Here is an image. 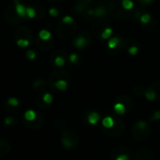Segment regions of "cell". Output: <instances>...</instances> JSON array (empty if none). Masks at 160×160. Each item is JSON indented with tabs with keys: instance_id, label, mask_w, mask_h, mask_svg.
I'll list each match as a JSON object with an SVG mask.
<instances>
[{
	"instance_id": "1",
	"label": "cell",
	"mask_w": 160,
	"mask_h": 160,
	"mask_svg": "<svg viewBox=\"0 0 160 160\" xmlns=\"http://www.w3.org/2000/svg\"><path fill=\"white\" fill-rule=\"evenodd\" d=\"M132 136L135 140L138 142H142L149 138L151 129L149 127V125L145 121H137V122L132 126Z\"/></svg>"
},
{
	"instance_id": "2",
	"label": "cell",
	"mask_w": 160,
	"mask_h": 160,
	"mask_svg": "<svg viewBox=\"0 0 160 160\" xmlns=\"http://www.w3.org/2000/svg\"><path fill=\"white\" fill-rule=\"evenodd\" d=\"M113 126L111 128H105L103 131L107 136L111 138H118L125 132V123L124 121L118 116L113 118Z\"/></svg>"
},
{
	"instance_id": "3",
	"label": "cell",
	"mask_w": 160,
	"mask_h": 160,
	"mask_svg": "<svg viewBox=\"0 0 160 160\" xmlns=\"http://www.w3.org/2000/svg\"><path fill=\"white\" fill-rule=\"evenodd\" d=\"M62 142L66 148L72 149L78 143V136H77V134L74 131L68 130L63 134Z\"/></svg>"
},
{
	"instance_id": "4",
	"label": "cell",
	"mask_w": 160,
	"mask_h": 160,
	"mask_svg": "<svg viewBox=\"0 0 160 160\" xmlns=\"http://www.w3.org/2000/svg\"><path fill=\"white\" fill-rule=\"evenodd\" d=\"M135 160H153V153L149 148H146V147L140 148L137 152Z\"/></svg>"
},
{
	"instance_id": "5",
	"label": "cell",
	"mask_w": 160,
	"mask_h": 160,
	"mask_svg": "<svg viewBox=\"0 0 160 160\" xmlns=\"http://www.w3.org/2000/svg\"><path fill=\"white\" fill-rule=\"evenodd\" d=\"M117 102H120V103L124 104V106L126 107V112H130L133 109V101L132 99L127 97V95H121L117 98Z\"/></svg>"
},
{
	"instance_id": "6",
	"label": "cell",
	"mask_w": 160,
	"mask_h": 160,
	"mask_svg": "<svg viewBox=\"0 0 160 160\" xmlns=\"http://www.w3.org/2000/svg\"><path fill=\"white\" fill-rule=\"evenodd\" d=\"M15 2V11L19 17L24 18L26 16V8L21 3H19V0H14Z\"/></svg>"
},
{
	"instance_id": "7",
	"label": "cell",
	"mask_w": 160,
	"mask_h": 160,
	"mask_svg": "<svg viewBox=\"0 0 160 160\" xmlns=\"http://www.w3.org/2000/svg\"><path fill=\"white\" fill-rule=\"evenodd\" d=\"M15 37L16 38H26V40H28V38H31L32 37V34H31V32L26 29V28H20V29H18L16 31V33H15Z\"/></svg>"
},
{
	"instance_id": "8",
	"label": "cell",
	"mask_w": 160,
	"mask_h": 160,
	"mask_svg": "<svg viewBox=\"0 0 160 160\" xmlns=\"http://www.w3.org/2000/svg\"><path fill=\"white\" fill-rule=\"evenodd\" d=\"M87 45V40L82 36H80L74 40V46L78 49H82Z\"/></svg>"
},
{
	"instance_id": "9",
	"label": "cell",
	"mask_w": 160,
	"mask_h": 160,
	"mask_svg": "<svg viewBox=\"0 0 160 160\" xmlns=\"http://www.w3.org/2000/svg\"><path fill=\"white\" fill-rule=\"evenodd\" d=\"M99 118H100L99 117V114L98 112H91L90 114L88 115L87 120H88L89 124L95 125L99 121Z\"/></svg>"
},
{
	"instance_id": "10",
	"label": "cell",
	"mask_w": 160,
	"mask_h": 160,
	"mask_svg": "<svg viewBox=\"0 0 160 160\" xmlns=\"http://www.w3.org/2000/svg\"><path fill=\"white\" fill-rule=\"evenodd\" d=\"M51 37H52V34H51L48 30H45V29L40 31V33H38V37H40V40H42V41L50 40Z\"/></svg>"
},
{
	"instance_id": "11",
	"label": "cell",
	"mask_w": 160,
	"mask_h": 160,
	"mask_svg": "<svg viewBox=\"0 0 160 160\" xmlns=\"http://www.w3.org/2000/svg\"><path fill=\"white\" fill-rule=\"evenodd\" d=\"M54 86L57 89H59V90L64 91V90H66L68 87V82L65 80H57L54 82Z\"/></svg>"
},
{
	"instance_id": "12",
	"label": "cell",
	"mask_w": 160,
	"mask_h": 160,
	"mask_svg": "<svg viewBox=\"0 0 160 160\" xmlns=\"http://www.w3.org/2000/svg\"><path fill=\"white\" fill-rule=\"evenodd\" d=\"M113 122L114 121H113L112 117L107 116L102 120V126H103L104 128H111V127L113 126Z\"/></svg>"
},
{
	"instance_id": "13",
	"label": "cell",
	"mask_w": 160,
	"mask_h": 160,
	"mask_svg": "<svg viewBox=\"0 0 160 160\" xmlns=\"http://www.w3.org/2000/svg\"><path fill=\"white\" fill-rule=\"evenodd\" d=\"M145 97H146L147 99L150 100V101H153V100L156 99V95L155 91H153L151 87H149V88L145 91Z\"/></svg>"
},
{
	"instance_id": "14",
	"label": "cell",
	"mask_w": 160,
	"mask_h": 160,
	"mask_svg": "<svg viewBox=\"0 0 160 160\" xmlns=\"http://www.w3.org/2000/svg\"><path fill=\"white\" fill-rule=\"evenodd\" d=\"M114 111L117 114H124L126 112V107L124 106V104L120 103V102H117V103L114 105Z\"/></svg>"
},
{
	"instance_id": "15",
	"label": "cell",
	"mask_w": 160,
	"mask_h": 160,
	"mask_svg": "<svg viewBox=\"0 0 160 160\" xmlns=\"http://www.w3.org/2000/svg\"><path fill=\"white\" fill-rule=\"evenodd\" d=\"M17 45L19 47H21V48H26L29 46V44H30V41L28 40H26V38H18L17 41Z\"/></svg>"
},
{
	"instance_id": "16",
	"label": "cell",
	"mask_w": 160,
	"mask_h": 160,
	"mask_svg": "<svg viewBox=\"0 0 160 160\" xmlns=\"http://www.w3.org/2000/svg\"><path fill=\"white\" fill-rule=\"evenodd\" d=\"M24 118L27 121H33L36 118V112L32 110H28L24 113Z\"/></svg>"
},
{
	"instance_id": "17",
	"label": "cell",
	"mask_w": 160,
	"mask_h": 160,
	"mask_svg": "<svg viewBox=\"0 0 160 160\" xmlns=\"http://www.w3.org/2000/svg\"><path fill=\"white\" fill-rule=\"evenodd\" d=\"M122 6L123 8L126 10H132L134 7V3L131 1V0H123L122 1Z\"/></svg>"
},
{
	"instance_id": "18",
	"label": "cell",
	"mask_w": 160,
	"mask_h": 160,
	"mask_svg": "<svg viewBox=\"0 0 160 160\" xmlns=\"http://www.w3.org/2000/svg\"><path fill=\"white\" fill-rule=\"evenodd\" d=\"M151 88L155 91L156 95V98L160 99V82H155V84L151 85Z\"/></svg>"
},
{
	"instance_id": "19",
	"label": "cell",
	"mask_w": 160,
	"mask_h": 160,
	"mask_svg": "<svg viewBox=\"0 0 160 160\" xmlns=\"http://www.w3.org/2000/svg\"><path fill=\"white\" fill-rule=\"evenodd\" d=\"M118 44H119L118 37H112V38H111L110 40H109L108 46H109V48H110V49H114V48L117 47Z\"/></svg>"
},
{
	"instance_id": "20",
	"label": "cell",
	"mask_w": 160,
	"mask_h": 160,
	"mask_svg": "<svg viewBox=\"0 0 160 160\" xmlns=\"http://www.w3.org/2000/svg\"><path fill=\"white\" fill-rule=\"evenodd\" d=\"M105 14H106V10H105V9L103 8V7H98V9H95V10H94V15L95 16H98V17H103V16H105Z\"/></svg>"
},
{
	"instance_id": "21",
	"label": "cell",
	"mask_w": 160,
	"mask_h": 160,
	"mask_svg": "<svg viewBox=\"0 0 160 160\" xmlns=\"http://www.w3.org/2000/svg\"><path fill=\"white\" fill-rule=\"evenodd\" d=\"M133 94L138 97H140L144 94V89L142 86H135L133 88Z\"/></svg>"
},
{
	"instance_id": "22",
	"label": "cell",
	"mask_w": 160,
	"mask_h": 160,
	"mask_svg": "<svg viewBox=\"0 0 160 160\" xmlns=\"http://www.w3.org/2000/svg\"><path fill=\"white\" fill-rule=\"evenodd\" d=\"M112 30L111 29V28H105L104 29V31L102 32V34H101V37H102V38L103 40H107V38H109L111 36H112Z\"/></svg>"
},
{
	"instance_id": "23",
	"label": "cell",
	"mask_w": 160,
	"mask_h": 160,
	"mask_svg": "<svg viewBox=\"0 0 160 160\" xmlns=\"http://www.w3.org/2000/svg\"><path fill=\"white\" fill-rule=\"evenodd\" d=\"M26 16L30 19H33L36 17V10L32 7L26 8Z\"/></svg>"
},
{
	"instance_id": "24",
	"label": "cell",
	"mask_w": 160,
	"mask_h": 160,
	"mask_svg": "<svg viewBox=\"0 0 160 160\" xmlns=\"http://www.w3.org/2000/svg\"><path fill=\"white\" fill-rule=\"evenodd\" d=\"M43 101L45 102V103L47 104H50V103H52L53 100H54V98H53V95L49 94V93H46V94H44L43 95V98H42Z\"/></svg>"
},
{
	"instance_id": "25",
	"label": "cell",
	"mask_w": 160,
	"mask_h": 160,
	"mask_svg": "<svg viewBox=\"0 0 160 160\" xmlns=\"http://www.w3.org/2000/svg\"><path fill=\"white\" fill-rule=\"evenodd\" d=\"M54 63L57 67H63L65 65V59H64L62 56H57L54 60Z\"/></svg>"
},
{
	"instance_id": "26",
	"label": "cell",
	"mask_w": 160,
	"mask_h": 160,
	"mask_svg": "<svg viewBox=\"0 0 160 160\" xmlns=\"http://www.w3.org/2000/svg\"><path fill=\"white\" fill-rule=\"evenodd\" d=\"M74 23V20H73V18L72 17H70V16H66V17H64L62 19V23L63 24H73Z\"/></svg>"
},
{
	"instance_id": "27",
	"label": "cell",
	"mask_w": 160,
	"mask_h": 160,
	"mask_svg": "<svg viewBox=\"0 0 160 160\" xmlns=\"http://www.w3.org/2000/svg\"><path fill=\"white\" fill-rule=\"evenodd\" d=\"M150 20H151V16L148 13H144L142 15V17H140V22L142 23H148Z\"/></svg>"
},
{
	"instance_id": "28",
	"label": "cell",
	"mask_w": 160,
	"mask_h": 160,
	"mask_svg": "<svg viewBox=\"0 0 160 160\" xmlns=\"http://www.w3.org/2000/svg\"><path fill=\"white\" fill-rule=\"evenodd\" d=\"M8 103L12 107H17L19 105V101H18V99L16 98H10L8 100Z\"/></svg>"
},
{
	"instance_id": "29",
	"label": "cell",
	"mask_w": 160,
	"mask_h": 160,
	"mask_svg": "<svg viewBox=\"0 0 160 160\" xmlns=\"http://www.w3.org/2000/svg\"><path fill=\"white\" fill-rule=\"evenodd\" d=\"M26 56H27V58H29L30 60H34L36 58V53L34 52V51L30 50L26 53Z\"/></svg>"
},
{
	"instance_id": "30",
	"label": "cell",
	"mask_w": 160,
	"mask_h": 160,
	"mask_svg": "<svg viewBox=\"0 0 160 160\" xmlns=\"http://www.w3.org/2000/svg\"><path fill=\"white\" fill-rule=\"evenodd\" d=\"M49 13H50V15L51 16H53V17H57L59 15V12H58V10H57L55 8H52V9H50V10H49Z\"/></svg>"
},
{
	"instance_id": "31",
	"label": "cell",
	"mask_w": 160,
	"mask_h": 160,
	"mask_svg": "<svg viewBox=\"0 0 160 160\" xmlns=\"http://www.w3.org/2000/svg\"><path fill=\"white\" fill-rule=\"evenodd\" d=\"M138 52H139V49H138V47H136V46H132V47H130V48L128 49V53H129L131 55L137 54Z\"/></svg>"
},
{
	"instance_id": "32",
	"label": "cell",
	"mask_w": 160,
	"mask_h": 160,
	"mask_svg": "<svg viewBox=\"0 0 160 160\" xmlns=\"http://www.w3.org/2000/svg\"><path fill=\"white\" fill-rule=\"evenodd\" d=\"M157 120H160V111L156 112L152 115V118H151V121H157Z\"/></svg>"
},
{
	"instance_id": "33",
	"label": "cell",
	"mask_w": 160,
	"mask_h": 160,
	"mask_svg": "<svg viewBox=\"0 0 160 160\" xmlns=\"http://www.w3.org/2000/svg\"><path fill=\"white\" fill-rule=\"evenodd\" d=\"M115 160H128V156L126 155V153H121L115 158Z\"/></svg>"
},
{
	"instance_id": "34",
	"label": "cell",
	"mask_w": 160,
	"mask_h": 160,
	"mask_svg": "<svg viewBox=\"0 0 160 160\" xmlns=\"http://www.w3.org/2000/svg\"><path fill=\"white\" fill-rule=\"evenodd\" d=\"M77 60H78V55H77L76 54H72L69 55V61L71 63H75Z\"/></svg>"
},
{
	"instance_id": "35",
	"label": "cell",
	"mask_w": 160,
	"mask_h": 160,
	"mask_svg": "<svg viewBox=\"0 0 160 160\" xmlns=\"http://www.w3.org/2000/svg\"><path fill=\"white\" fill-rule=\"evenodd\" d=\"M12 122H13V119H12L11 117H7L5 119L6 125H10V124H12Z\"/></svg>"
},
{
	"instance_id": "36",
	"label": "cell",
	"mask_w": 160,
	"mask_h": 160,
	"mask_svg": "<svg viewBox=\"0 0 160 160\" xmlns=\"http://www.w3.org/2000/svg\"><path fill=\"white\" fill-rule=\"evenodd\" d=\"M139 2L142 4H150L153 2V0H139Z\"/></svg>"
}]
</instances>
